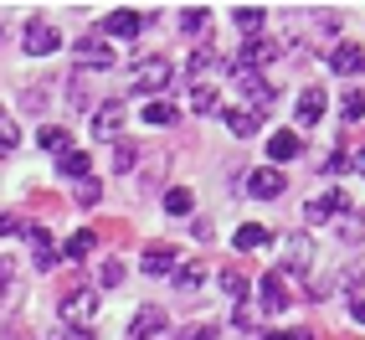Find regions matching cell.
Here are the masks:
<instances>
[{
  "label": "cell",
  "mask_w": 365,
  "mask_h": 340,
  "mask_svg": "<svg viewBox=\"0 0 365 340\" xmlns=\"http://www.w3.org/2000/svg\"><path fill=\"white\" fill-rule=\"evenodd\" d=\"M21 46H26L31 57H52L57 46H62V31H57V26H46V21H26V31H21Z\"/></svg>",
  "instance_id": "cell-2"
},
{
  "label": "cell",
  "mask_w": 365,
  "mask_h": 340,
  "mask_svg": "<svg viewBox=\"0 0 365 340\" xmlns=\"http://www.w3.org/2000/svg\"><path fill=\"white\" fill-rule=\"evenodd\" d=\"M262 340H309V330H267Z\"/></svg>",
  "instance_id": "cell-39"
},
{
  "label": "cell",
  "mask_w": 365,
  "mask_h": 340,
  "mask_svg": "<svg viewBox=\"0 0 365 340\" xmlns=\"http://www.w3.org/2000/svg\"><path fill=\"white\" fill-rule=\"evenodd\" d=\"M350 314H355V320L365 325V299H355V309H350Z\"/></svg>",
  "instance_id": "cell-42"
},
{
  "label": "cell",
  "mask_w": 365,
  "mask_h": 340,
  "mask_svg": "<svg viewBox=\"0 0 365 340\" xmlns=\"http://www.w3.org/2000/svg\"><path fill=\"white\" fill-rule=\"evenodd\" d=\"M216 104H222V93H216L211 83H196V93H190V109H196V114H211Z\"/></svg>",
  "instance_id": "cell-29"
},
{
  "label": "cell",
  "mask_w": 365,
  "mask_h": 340,
  "mask_svg": "<svg viewBox=\"0 0 365 340\" xmlns=\"http://www.w3.org/2000/svg\"><path fill=\"white\" fill-rule=\"evenodd\" d=\"M139 26H144L139 11H113V16H103V31H108V36H134Z\"/></svg>",
  "instance_id": "cell-18"
},
{
  "label": "cell",
  "mask_w": 365,
  "mask_h": 340,
  "mask_svg": "<svg viewBox=\"0 0 365 340\" xmlns=\"http://www.w3.org/2000/svg\"><path fill=\"white\" fill-rule=\"evenodd\" d=\"M160 330H165V309L160 304H144L134 320H129V340H155Z\"/></svg>",
  "instance_id": "cell-9"
},
{
  "label": "cell",
  "mask_w": 365,
  "mask_h": 340,
  "mask_svg": "<svg viewBox=\"0 0 365 340\" xmlns=\"http://www.w3.org/2000/svg\"><path fill=\"white\" fill-rule=\"evenodd\" d=\"M180 340H216V325H196V330H185Z\"/></svg>",
  "instance_id": "cell-40"
},
{
  "label": "cell",
  "mask_w": 365,
  "mask_h": 340,
  "mask_svg": "<svg viewBox=\"0 0 365 340\" xmlns=\"http://www.w3.org/2000/svg\"><path fill=\"white\" fill-rule=\"evenodd\" d=\"M206 26H211V11H206V6L180 11V31H185V36H206Z\"/></svg>",
  "instance_id": "cell-22"
},
{
  "label": "cell",
  "mask_w": 365,
  "mask_h": 340,
  "mask_svg": "<svg viewBox=\"0 0 365 340\" xmlns=\"http://www.w3.org/2000/svg\"><path fill=\"white\" fill-rule=\"evenodd\" d=\"M329 216H334L329 196H324V201H309V206H304V222H329Z\"/></svg>",
  "instance_id": "cell-35"
},
{
  "label": "cell",
  "mask_w": 365,
  "mask_h": 340,
  "mask_svg": "<svg viewBox=\"0 0 365 340\" xmlns=\"http://www.w3.org/2000/svg\"><path fill=\"white\" fill-rule=\"evenodd\" d=\"M227 129L247 139V134H257V129H262V114H252L247 104H237V109H227Z\"/></svg>",
  "instance_id": "cell-17"
},
{
  "label": "cell",
  "mask_w": 365,
  "mask_h": 340,
  "mask_svg": "<svg viewBox=\"0 0 365 340\" xmlns=\"http://www.w3.org/2000/svg\"><path fill=\"white\" fill-rule=\"evenodd\" d=\"M170 279H175L180 294H196L201 279H206V269H201V263H185V269H180V263H175V274H170Z\"/></svg>",
  "instance_id": "cell-21"
},
{
  "label": "cell",
  "mask_w": 365,
  "mask_h": 340,
  "mask_svg": "<svg viewBox=\"0 0 365 340\" xmlns=\"http://www.w3.org/2000/svg\"><path fill=\"white\" fill-rule=\"evenodd\" d=\"M360 232H365V222H360V211L350 206L345 216H339V237H345V242H360Z\"/></svg>",
  "instance_id": "cell-32"
},
{
  "label": "cell",
  "mask_w": 365,
  "mask_h": 340,
  "mask_svg": "<svg viewBox=\"0 0 365 340\" xmlns=\"http://www.w3.org/2000/svg\"><path fill=\"white\" fill-rule=\"evenodd\" d=\"M36 139H41V150H57V155H67V150H72V144H67V134H62L57 124H46Z\"/></svg>",
  "instance_id": "cell-31"
},
{
  "label": "cell",
  "mask_w": 365,
  "mask_h": 340,
  "mask_svg": "<svg viewBox=\"0 0 365 340\" xmlns=\"http://www.w3.org/2000/svg\"><path fill=\"white\" fill-rule=\"evenodd\" d=\"M294 114H299V124H319V114H324V88L309 83V88L299 93V109H294Z\"/></svg>",
  "instance_id": "cell-14"
},
{
  "label": "cell",
  "mask_w": 365,
  "mask_h": 340,
  "mask_svg": "<svg viewBox=\"0 0 365 340\" xmlns=\"http://www.w3.org/2000/svg\"><path fill=\"white\" fill-rule=\"evenodd\" d=\"M11 279H16V263H11V258H0V289H11Z\"/></svg>",
  "instance_id": "cell-41"
},
{
  "label": "cell",
  "mask_w": 365,
  "mask_h": 340,
  "mask_svg": "<svg viewBox=\"0 0 365 340\" xmlns=\"http://www.w3.org/2000/svg\"><path fill=\"white\" fill-rule=\"evenodd\" d=\"M72 57H78L83 67H113V46H108V36H83L78 46H72Z\"/></svg>",
  "instance_id": "cell-8"
},
{
  "label": "cell",
  "mask_w": 365,
  "mask_h": 340,
  "mask_svg": "<svg viewBox=\"0 0 365 340\" xmlns=\"http://www.w3.org/2000/svg\"><path fill=\"white\" fill-rule=\"evenodd\" d=\"M16 144H21V124L11 109H0V150H16Z\"/></svg>",
  "instance_id": "cell-28"
},
{
  "label": "cell",
  "mask_w": 365,
  "mask_h": 340,
  "mask_svg": "<svg viewBox=\"0 0 365 340\" xmlns=\"http://www.w3.org/2000/svg\"><path fill=\"white\" fill-rule=\"evenodd\" d=\"M222 289H227V299H242V294H247V279H242V274H222Z\"/></svg>",
  "instance_id": "cell-37"
},
{
  "label": "cell",
  "mask_w": 365,
  "mask_h": 340,
  "mask_svg": "<svg viewBox=\"0 0 365 340\" xmlns=\"http://www.w3.org/2000/svg\"><path fill=\"white\" fill-rule=\"evenodd\" d=\"M283 170L278 165H262V170H252L247 176V196H257V201H273V196H283Z\"/></svg>",
  "instance_id": "cell-5"
},
{
  "label": "cell",
  "mask_w": 365,
  "mask_h": 340,
  "mask_svg": "<svg viewBox=\"0 0 365 340\" xmlns=\"http://www.w3.org/2000/svg\"><path fill=\"white\" fill-rule=\"evenodd\" d=\"M329 67H334V72H345V78L365 72V46H355V41H339V46H334V57H329Z\"/></svg>",
  "instance_id": "cell-11"
},
{
  "label": "cell",
  "mask_w": 365,
  "mask_h": 340,
  "mask_svg": "<svg viewBox=\"0 0 365 340\" xmlns=\"http://www.w3.org/2000/svg\"><path fill=\"white\" fill-rule=\"evenodd\" d=\"M175 119H180L175 104H165V99H150V104H144V124H160V129H165V124H175Z\"/></svg>",
  "instance_id": "cell-26"
},
{
  "label": "cell",
  "mask_w": 365,
  "mask_h": 340,
  "mask_svg": "<svg viewBox=\"0 0 365 340\" xmlns=\"http://www.w3.org/2000/svg\"><path fill=\"white\" fill-rule=\"evenodd\" d=\"M267 237H273V232H267L262 222H242L232 242H237V248H242V253H257V248H262V242H267Z\"/></svg>",
  "instance_id": "cell-19"
},
{
  "label": "cell",
  "mask_w": 365,
  "mask_h": 340,
  "mask_svg": "<svg viewBox=\"0 0 365 340\" xmlns=\"http://www.w3.org/2000/svg\"><path fill=\"white\" fill-rule=\"evenodd\" d=\"M355 165H360V170H365V150H360V160H355Z\"/></svg>",
  "instance_id": "cell-43"
},
{
  "label": "cell",
  "mask_w": 365,
  "mask_h": 340,
  "mask_svg": "<svg viewBox=\"0 0 365 340\" xmlns=\"http://www.w3.org/2000/svg\"><path fill=\"white\" fill-rule=\"evenodd\" d=\"M98 196H103L98 181H83V186H78V206H98Z\"/></svg>",
  "instance_id": "cell-36"
},
{
  "label": "cell",
  "mask_w": 365,
  "mask_h": 340,
  "mask_svg": "<svg viewBox=\"0 0 365 340\" xmlns=\"http://www.w3.org/2000/svg\"><path fill=\"white\" fill-rule=\"evenodd\" d=\"M134 165H139V144L134 139H113V170H118V176H129Z\"/></svg>",
  "instance_id": "cell-20"
},
{
  "label": "cell",
  "mask_w": 365,
  "mask_h": 340,
  "mask_svg": "<svg viewBox=\"0 0 365 340\" xmlns=\"http://www.w3.org/2000/svg\"><path fill=\"white\" fill-rule=\"evenodd\" d=\"M93 248H98V232H72V237L62 242V258H88Z\"/></svg>",
  "instance_id": "cell-25"
},
{
  "label": "cell",
  "mask_w": 365,
  "mask_h": 340,
  "mask_svg": "<svg viewBox=\"0 0 365 340\" xmlns=\"http://www.w3.org/2000/svg\"><path fill=\"white\" fill-rule=\"evenodd\" d=\"M304 150V144H299V134L294 129H278L273 139H267V160H273V165H283V160H294Z\"/></svg>",
  "instance_id": "cell-16"
},
{
  "label": "cell",
  "mask_w": 365,
  "mask_h": 340,
  "mask_svg": "<svg viewBox=\"0 0 365 340\" xmlns=\"http://www.w3.org/2000/svg\"><path fill=\"white\" fill-rule=\"evenodd\" d=\"M118 284H124V263H118V258H108L103 269H98V289H118Z\"/></svg>",
  "instance_id": "cell-33"
},
{
  "label": "cell",
  "mask_w": 365,
  "mask_h": 340,
  "mask_svg": "<svg viewBox=\"0 0 365 340\" xmlns=\"http://www.w3.org/2000/svg\"><path fill=\"white\" fill-rule=\"evenodd\" d=\"M190 206H196V196H190L185 186H170V191H165V211H170V216H190Z\"/></svg>",
  "instance_id": "cell-27"
},
{
  "label": "cell",
  "mask_w": 365,
  "mask_h": 340,
  "mask_svg": "<svg viewBox=\"0 0 365 340\" xmlns=\"http://www.w3.org/2000/svg\"><path fill=\"white\" fill-rule=\"evenodd\" d=\"M26 237H31V258H36V269L46 274V269H52V263H57V248H52V232H46V227H26Z\"/></svg>",
  "instance_id": "cell-15"
},
{
  "label": "cell",
  "mask_w": 365,
  "mask_h": 340,
  "mask_svg": "<svg viewBox=\"0 0 365 340\" xmlns=\"http://www.w3.org/2000/svg\"><path fill=\"white\" fill-rule=\"evenodd\" d=\"M309 269H314V242H309L304 232H294V237H288V258H283L278 274H299V279H309Z\"/></svg>",
  "instance_id": "cell-6"
},
{
  "label": "cell",
  "mask_w": 365,
  "mask_h": 340,
  "mask_svg": "<svg viewBox=\"0 0 365 340\" xmlns=\"http://www.w3.org/2000/svg\"><path fill=\"white\" fill-rule=\"evenodd\" d=\"M170 78H175L170 57H144L139 72H134V88H139V93H160V88H170Z\"/></svg>",
  "instance_id": "cell-3"
},
{
  "label": "cell",
  "mask_w": 365,
  "mask_h": 340,
  "mask_svg": "<svg viewBox=\"0 0 365 340\" xmlns=\"http://www.w3.org/2000/svg\"><path fill=\"white\" fill-rule=\"evenodd\" d=\"M93 314H98V289H72L62 299V320H72V325H88Z\"/></svg>",
  "instance_id": "cell-4"
},
{
  "label": "cell",
  "mask_w": 365,
  "mask_h": 340,
  "mask_svg": "<svg viewBox=\"0 0 365 340\" xmlns=\"http://www.w3.org/2000/svg\"><path fill=\"white\" fill-rule=\"evenodd\" d=\"M232 21H237V26L247 31V36H262V21H267V11H257V6H237V11H232Z\"/></svg>",
  "instance_id": "cell-24"
},
{
  "label": "cell",
  "mask_w": 365,
  "mask_h": 340,
  "mask_svg": "<svg viewBox=\"0 0 365 340\" xmlns=\"http://www.w3.org/2000/svg\"><path fill=\"white\" fill-rule=\"evenodd\" d=\"M46 340H98L88 325H57V330H46Z\"/></svg>",
  "instance_id": "cell-34"
},
{
  "label": "cell",
  "mask_w": 365,
  "mask_h": 340,
  "mask_svg": "<svg viewBox=\"0 0 365 340\" xmlns=\"http://www.w3.org/2000/svg\"><path fill=\"white\" fill-rule=\"evenodd\" d=\"M339 119H345V124H360V119H365V93H345V104H339Z\"/></svg>",
  "instance_id": "cell-30"
},
{
  "label": "cell",
  "mask_w": 365,
  "mask_h": 340,
  "mask_svg": "<svg viewBox=\"0 0 365 340\" xmlns=\"http://www.w3.org/2000/svg\"><path fill=\"white\" fill-rule=\"evenodd\" d=\"M57 160H62V176H72V181H88V170H93L88 150H67V155H57Z\"/></svg>",
  "instance_id": "cell-23"
},
{
  "label": "cell",
  "mask_w": 365,
  "mask_h": 340,
  "mask_svg": "<svg viewBox=\"0 0 365 340\" xmlns=\"http://www.w3.org/2000/svg\"><path fill=\"white\" fill-rule=\"evenodd\" d=\"M339 284H345V294H355V289L365 284V269H345V279H339Z\"/></svg>",
  "instance_id": "cell-38"
},
{
  "label": "cell",
  "mask_w": 365,
  "mask_h": 340,
  "mask_svg": "<svg viewBox=\"0 0 365 340\" xmlns=\"http://www.w3.org/2000/svg\"><path fill=\"white\" fill-rule=\"evenodd\" d=\"M257 299H262V309H267V314H283V304H288L283 279H278V274H262V279H257Z\"/></svg>",
  "instance_id": "cell-10"
},
{
  "label": "cell",
  "mask_w": 365,
  "mask_h": 340,
  "mask_svg": "<svg viewBox=\"0 0 365 340\" xmlns=\"http://www.w3.org/2000/svg\"><path fill=\"white\" fill-rule=\"evenodd\" d=\"M118 129H124V109L118 104H103L93 114V139H118Z\"/></svg>",
  "instance_id": "cell-13"
},
{
  "label": "cell",
  "mask_w": 365,
  "mask_h": 340,
  "mask_svg": "<svg viewBox=\"0 0 365 340\" xmlns=\"http://www.w3.org/2000/svg\"><path fill=\"white\" fill-rule=\"evenodd\" d=\"M144 274H150V279H170V274H175V248H165V242L144 248Z\"/></svg>",
  "instance_id": "cell-12"
},
{
  "label": "cell",
  "mask_w": 365,
  "mask_h": 340,
  "mask_svg": "<svg viewBox=\"0 0 365 340\" xmlns=\"http://www.w3.org/2000/svg\"><path fill=\"white\" fill-rule=\"evenodd\" d=\"M273 57H278V41H273V36H247V46H242L237 67L257 72V67H273Z\"/></svg>",
  "instance_id": "cell-7"
},
{
  "label": "cell",
  "mask_w": 365,
  "mask_h": 340,
  "mask_svg": "<svg viewBox=\"0 0 365 340\" xmlns=\"http://www.w3.org/2000/svg\"><path fill=\"white\" fill-rule=\"evenodd\" d=\"M232 78L242 83V93H247V109L252 114H267L273 109V99H278V88L262 78V72H247V67H232Z\"/></svg>",
  "instance_id": "cell-1"
}]
</instances>
